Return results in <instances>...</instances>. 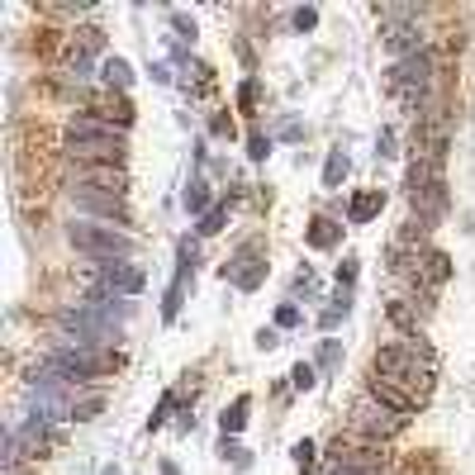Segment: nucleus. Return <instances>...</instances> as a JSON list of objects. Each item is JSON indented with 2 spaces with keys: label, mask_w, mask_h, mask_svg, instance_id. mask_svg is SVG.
Masks as SVG:
<instances>
[{
  "label": "nucleus",
  "mask_w": 475,
  "mask_h": 475,
  "mask_svg": "<svg viewBox=\"0 0 475 475\" xmlns=\"http://www.w3.org/2000/svg\"><path fill=\"white\" fill-rule=\"evenodd\" d=\"M385 43H390V52H418V29H409V24H390L385 29Z\"/></svg>",
  "instance_id": "11"
},
{
  "label": "nucleus",
  "mask_w": 475,
  "mask_h": 475,
  "mask_svg": "<svg viewBox=\"0 0 475 475\" xmlns=\"http://www.w3.org/2000/svg\"><path fill=\"white\" fill-rule=\"evenodd\" d=\"M371 395H376L380 404H390L395 413H413V409H418V399H413V395H404V390H395L390 380H376V385H371Z\"/></svg>",
  "instance_id": "10"
},
{
  "label": "nucleus",
  "mask_w": 475,
  "mask_h": 475,
  "mask_svg": "<svg viewBox=\"0 0 475 475\" xmlns=\"http://www.w3.org/2000/svg\"><path fill=\"white\" fill-rule=\"evenodd\" d=\"M376 380H390L395 390H404V395H413L423 404L428 390H432V352L418 337L399 342V347H380L376 352Z\"/></svg>",
  "instance_id": "1"
},
{
  "label": "nucleus",
  "mask_w": 475,
  "mask_h": 475,
  "mask_svg": "<svg viewBox=\"0 0 475 475\" xmlns=\"http://www.w3.org/2000/svg\"><path fill=\"white\" fill-rule=\"evenodd\" d=\"M380 205H385V195L380 190H362L357 200H352V223H366V219H376Z\"/></svg>",
  "instance_id": "12"
},
{
  "label": "nucleus",
  "mask_w": 475,
  "mask_h": 475,
  "mask_svg": "<svg viewBox=\"0 0 475 475\" xmlns=\"http://www.w3.org/2000/svg\"><path fill=\"white\" fill-rule=\"evenodd\" d=\"M72 205H77L81 214H95V219H100V223L128 219L124 190H95V186H72Z\"/></svg>",
  "instance_id": "6"
},
{
  "label": "nucleus",
  "mask_w": 475,
  "mask_h": 475,
  "mask_svg": "<svg viewBox=\"0 0 475 475\" xmlns=\"http://www.w3.org/2000/svg\"><path fill=\"white\" fill-rule=\"evenodd\" d=\"M314 19H318L314 10H300V15H295V24H300V29H314Z\"/></svg>",
  "instance_id": "26"
},
{
  "label": "nucleus",
  "mask_w": 475,
  "mask_h": 475,
  "mask_svg": "<svg viewBox=\"0 0 475 475\" xmlns=\"http://www.w3.org/2000/svg\"><path fill=\"white\" fill-rule=\"evenodd\" d=\"M72 247L77 252H86V257H95V262H124V257H133V238L128 233H119L114 223H95V219H81V223H72Z\"/></svg>",
  "instance_id": "4"
},
{
  "label": "nucleus",
  "mask_w": 475,
  "mask_h": 475,
  "mask_svg": "<svg viewBox=\"0 0 475 475\" xmlns=\"http://www.w3.org/2000/svg\"><path fill=\"white\" fill-rule=\"evenodd\" d=\"M342 176H347V152H342V147H337V152H332L328 157V167H323V186H342Z\"/></svg>",
  "instance_id": "16"
},
{
  "label": "nucleus",
  "mask_w": 475,
  "mask_h": 475,
  "mask_svg": "<svg viewBox=\"0 0 475 475\" xmlns=\"http://www.w3.org/2000/svg\"><path fill=\"white\" fill-rule=\"evenodd\" d=\"M276 323H281V328H295V323H300V309H295V304H281V309H276Z\"/></svg>",
  "instance_id": "22"
},
{
  "label": "nucleus",
  "mask_w": 475,
  "mask_h": 475,
  "mask_svg": "<svg viewBox=\"0 0 475 475\" xmlns=\"http://www.w3.org/2000/svg\"><path fill=\"white\" fill-rule=\"evenodd\" d=\"M48 371H57L62 380L81 385V380H100V376H110V371H119V357L100 352V347H81V342H62L48 357Z\"/></svg>",
  "instance_id": "3"
},
{
  "label": "nucleus",
  "mask_w": 475,
  "mask_h": 475,
  "mask_svg": "<svg viewBox=\"0 0 475 475\" xmlns=\"http://www.w3.org/2000/svg\"><path fill=\"white\" fill-rule=\"evenodd\" d=\"M337 238H342V228H337L332 219H314V228H309V247H332Z\"/></svg>",
  "instance_id": "13"
},
{
  "label": "nucleus",
  "mask_w": 475,
  "mask_h": 475,
  "mask_svg": "<svg viewBox=\"0 0 475 475\" xmlns=\"http://www.w3.org/2000/svg\"><path fill=\"white\" fill-rule=\"evenodd\" d=\"M295 461H300V471H309V466H314V447L300 442V447H295Z\"/></svg>",
  "instance_id": "23"
},
{
  "label": "nucleus",
  "mask_w": 475,
  "mask_h": 475,
  "mask_svg": "<svg viewBox=\"0 0 475 475\" xmlns=\"http://www.w3.org/2000/svg\"><path fill=\"white\" fill-rule=\"evenodd\" d=\"M77 38H81V52H95V48H100V33H95V29H86V33H77Z\"/></svg>",
  "instance_id": "24"
},
{
  "label": "nucleus",
  "mask_w": 475,
  "mask_h": 475,
  "mask_svg": "<svg viewBox=\"0 0 475 475\" xmlns=\"http://www.w3.org/2000/svg\"><path fill=\"white\" fill-rule=\"evenodd\" d=\"M223 219H228V205H214V209H209V214H205V219H200V233H219V228H223Z\"/></svg>",
  "instance_id": "18"
},
{
  "label": "nucleus",
  "mask_w": 475,
  "mask_h": 475,
  "mask_svg": "<svg viewBox=\"0 0 475 475\" xmlns=\"http://www.w3.org/2000/svg\"><path fill=\"white\" fill-rule=\"evenodd\" d=\"M72 186H95V190H124V172H119V167H81V172H72Z\"/></svg>",
  "instance_id": "8"
},
{
  "label": "nucleus",
  "mask_w": 475,
  "mask_h": 475,
  "mask_svg": "<svg viewBox=\"0 0 475 475\" xmlns=\"http://www.w3.org/2000/svg\"><path fill=\"white\" fill-rule=\"evenodd\" d=\"M205 205H209V190L200 186V181H195V186L186 190V209H190V214H200V209H205Z\"/></svg>",
  "instance_id": "19"
},
{
  "label": "nucleus",
  "mask_w": 475,
  "mask_h": 475,
  "mask_svg": "<svg viewBox=\"0 0 475 475\" xmlns=\"http://www.w3.org/2000/svg\"><path fill=\"white\" fill-rule=\"evenodd\" d=\"M247 409H252V399L238 395V399H233V409H223V432H238V428L247 423Z\"/></svg>",
  "instance_id": "14"
},
{
  "label": "nucleus",
  "mask_w": 475,
  "mask_h": 475,
  "mask_svg": "<svg viewBox=\"0 0 475 475\" xmlns=\"http://www.w3.org/2000/svg\"><path fill=\"white\" fill-rule=\"evenodd\" d=\"M442 200H447V195H442V181H432L428 190H418V195H413V205H423V214H428V219H432V214L442 209Z\"/></svg>",
  "instance_id": "15"
},
{
  "label": "nucleus",
  "mask_w": 475,
  "mask_h": 475,
  "mask_svg": "<svg viewBox=\"0 0 475 475\" xmlns=\"http://www.w3.org/2000/svg\"><path fill=\"white\" fill-rule=\"evenodd\" d=\"M267 152H271V142H267V138H262V133H252V157H257V162H262V157H267Z\"/></svg>",
  "instance_id": "25"
},
{
  "label": "nucleus",
  "mask_w": 475,
  "mask_h": 475,
  "mask_svg": "<svg viewBox=\"0 0 475 475\" xmlns=\"http://www.w3.org/2000/svg\"><path fill=\"white\" fill-rule=\"evenodd\" d=\"M162 475H176V466H162Z\"/></svg>",
  "instance_id": "27"
},
{
  "label": "nucleus",
  "mask_w": 475,
  "mask_h": 475,
  "mask_svg": "<svg viewBox=\"0 0 475 475\" xmlns=\"http://www.w3.org/2000/svg\"><path fill=\"white\" fill-rule=\"evenodd\" d=\"M95 300H119V295H138L142 290V271L128 267V262H114V267H105L100 276H95Z\"/></svg>",
  "instance_id": "7"
},
{
  "label": "nucleus",
  "mask_w": 475,
  "mask_h": 475,
  "mask_svg": "<svg viewBox=\"0 0 475 475\" xmlns=\"http://www.w3.org/2000/svg\"><path fill=\"white\" fill-rule=\"evenodd\" d=\"M105 475H114V471H105Z\"/></svg>",
  "instance_id": "28"
},
{
  "label": "nucleus",
  "mask_w": 475,
  "mask_h": 475,
  "mask_svg": "<svg viewBox=\"0 0 475 475\" xmlns=\"http://www.w3.org/2000/svg\"><path fill=\"white\" fill-rule=\"evenodd\" d=\"M290 380H295V390H314V366L300 362L295 371H290Z\"/></svg>",
  "instance_id": "20"
},
{
  "label": "nucleus",
  "mask_w": 475,
  "mask_h": 475,
  "mask_svg": "<svg viewBox=\"0 0 475 475\" xmlns=\"http://www.w3.org/2000/svg\"><path fill=\"white\" fill-rule=\"evenodd\" d=\"M252 262H257V247H242V252L233 257V267H223V276H233V281L242 285V290H252V285L262 281V271H257Z\"/></svg>",
  "instance_id": "9"
},
{
  "label": "nucleus",
  "mask_w": 475,
  "mask_h": 475,
  "mask_svg": "<svg viewBox=\"0 0 475 475\" xmlns=\"http://www.w3.org/2000/svg\"><path fill=\"white\" fill-rule=\"evenodd\" d=\"M428 281H432V285L447 281V257H442V252H432V257H428Z\"/></svg>",
  "instance_id": "21"
},
{
  "label": "nucleus",
  "mask_w": 475,
  "mask_h": 475,
  "mask_svg": "<svg viewBox=\"0 0 475 475\" xmlns=\"http://www.w3.org/2000/svg\"><path fill=\"white\" fill-rule=\"evenodd\" d=\"M105 81H110V86H119V91H124L128 81H133V77H128V62H119V57H110V62H105Z\"/></svg>",
  "instance_id": "17"
},
{
  "label": "nucleus",
  "mask_w": 475,
  "mask_h": 475,
  "mask_svg": "<svg viewBox=\"0 0 475 475\" xmlns=\"http://www.w3.org/2000/svg\"><path fill=\"white\" fill-rule=\"evenodd\" d=\"M67 157H77V162H110V167H119V157H124V133H119L110 119L77 114L72 128H67Z\"/></svg>",
  "instance_id": "2"
},
{
  "label": "nucleus",
  "mask_w": 475,
  "mask_h": 475,
  "mask_svg": "<svg viewBox=\"0 0 475 475\" xmlns=\"http://www.w3.org/2000/svg\"><path fill=\"white\" fill-rule=\"evenodd\" d=\"M390 86H395L404 100H423L428 91H432V57L428 52H413V57H404V62L390 67Z\"/></svg>",
  "instance_id": "5"
}]
</instances>
